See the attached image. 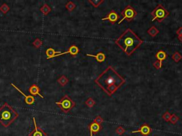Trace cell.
Wrapping results in <instances>:
<instances>
[{"instance_id": "cell-1", "label": "cell", "mask_w": 182, "mask_h": 136, "mask_svg": "<svg viewBox=\"0 0 182 136\" xmlns=\"http://www.w3.org/2000/svg\"><path fill=\"white\" fill-rule=\"evenodd\" d=\"M125 81L124 78L112 66L107 67L95 80V82L110 97L114 94Z\"/></svg>"}, {"instance_id": "cell-2", "label": "cell", "mask_w": 182, "mask_h": 136, "mask_svg": "<svg viewBox=\"0 0 182 136\" xmlns=\"http://www.w3.org/2000/svg\"><path fill=\"white\" fill-rule=\"evenodd\" d=\"M114 43L128 56H130L143 43V41L131 28H127Z\"/></svg>"}, {"instance_id": "cell-3", "label": "cell", "mask_w": 182, "mask_h": 136, "mask_svg": "<svg viewBox=\"0 0 182 136\" xmlns=\"http://www.w3.org/2000/svg\"><path fill=\"white\" fill-rule=\"evenodd\" d=\"M18 117V113L7 103L0 107V124L5 128L9 126Z\"/></svg>"}, {"instance_id": "cell-4", "label": "cell", "mask_w": 182, "mask_h": 136, "mask_svg": "<svg viewBox=\"0 0 182 136\" xmlns=\"http://www.w3.org/2000/svg\"><path fill=\"white\" fill-rule=\"evenodd\" d=\"M151 15L153 16L152 21H154V20H157L160 23L169 15V11H167L162 4H159L152 11Z\"/></svg>"}, {"instance_id": "cell-5", "label": "cell", "mask_w": 182, "mask_h": 136, "mask_svg": "<svg viewBox=\"0 0 182 136\" xmlns=\"http://www.w3.org/2000/svg\"><path fill=\"white\" fill-rule=\"evenodd\" d=\"M56 104L59 106L60 108L65 114L69 112L75 106V102L73 101L67 94L64 95L59 101H56Z\"/></svg>"}, {"instance_id": "cell-6", "label": "cell", "mask_w": 182, "mask_h": 136, "mask_svg": "<svg viewBox=\"0 0 182 136\" xmlns=\"http://www.w3.org/2000/svg\"><path fill=\"white\" fill-rule=\"evenodd\" d=\"M137 14V11H135L134 8H132L130 5L127 6L121 12L122 19L119 21L118 24H121L124 20H127V21H131L133 18H135Z\"/></svg>"}, {"instance_id": "cell-7", "label": "cell", "mask_w": 182, "mask_h": 136, "mask_svg": "<svg viewBox=\"0 0 182 136\" xmlns=\"http://www.w3.org/2000/svg\"><path fill=\"white\" fill-rule=\"evenodd\" d=\"M33 121H34V129L30 133L28 136H47V134L43 131L42 128L37 126L36 118L34 117H33Z\"/></svg>"}, {"instance_id": "cell-8", "label": "cell", "mask_w": 182, "mask_h": 136, "mask_svg": "<svg viewBox=\"0 0 182 136\" xmlns=\"http://www.w3.org/2000/svg\"><path fill=\"white\" fill-rule=\"evenodd\" d=\"M120 18V16L117 14L116 11H114V10H111L110 11L108 14L106 16V17H104V18H102L103 21H105V20H108L111 22V24H114Z\"/></svg>"}, {"instance_id": "cell-9", "label": "cell", "mask_w": 182, "mask_h": 136, "mask_svg": "<svg viewBox=\"0 0 182 136\" xmlns=\"http://www.w3.org/2000/svg\"><path fill=\"white\" fill-rule=\"evenodd\" d=\"M11 86H12L13 87H14V88L16 89L17 90V91H19V93H21V94H22L23 96L24 97V101H25V103L26 104H28V105H33V104H34V102H35V98H34V96H31V95H29V96H27L24 93H23V91H21V89H20L19 88H18V87H17V86L15 85L14 84H13V83H11Z\"/></svg>"}, {"instance_id": "cell-10", "label": "cell", "mask_w": 182, "mask_h": 136, "mask_svg": "<svg viewBox=\"0 0 182 136\" xmlns=\"http://www.w3.org/2000/svg\"><path fill=\"white\" fill-rule=\"evenodd\" d=\"M132 133H140L142 134V135L144 136H147L151 133V128L149 126V125L147 124H143L140 126V128H139L137 131H132Z\"/></svg>"}, {"instance_id": "cell-11", "label": "cell", "mask_w": 182, "mask_h": 136, "mask_svg": "<svg viewBox=\"0 0 182 136\" xmlns=\"http://www.w3.org/2000/svg\"><path fill=\"white\" fill-rule=\"evenodd\" d=\"M78 53H79V49H78V47H77L75 45H72L69 48H68V50L66 51V52L60 53H58V55H56V57H59L61 56V55H65V54H68V53L71 54L72 56H75V55H78Z\"/></svg>"}, {"instance_id": "cell-12", "label": "cell", "mask_w": 182, "mask_h": 136, "mask_svg": "<svg viewBox=\"0 0 182 136\" xmlns=\"http://www.w3.org/2000/svg\"><path fill=\"white\" fill-rule=\"evenodd\" d=\"M40 88L37 84H34L31 86V87L28 88V91L30 92V94H31V96H35V95H38L41 98L44 99V97H43V95H41V93H40Z\"/></svg>"}, {"instance_id": "cell-13", "label": "cell", "mask_w": 182, "mask_h": 136, "mask_svg": "<svg viewBox=\"0 0 182 136\" xmlns=\"http://www.w3.org/2000/svg\"><path fill=\"white\" fill-rule=\"evenodd\" d=\"M88 128H89L90 130V132L92 133L96 134L101 130V126H100V125H99V124H96V123L95 122H93L92 124L88 125Z\"/></svg>"}, {"instance_id": "cell-14", "label": "cell", "mask_w": 182, "mask_h": 136, "mask_svg": "<svg viewBox=\"0 0 182 136\" xmlns=\"http://www.w3.org/2000/svg\"><path fill=\"white\" fill-rule=\"evenodd\" d=\"M61 52H58V51H56L54 48H49L46 50V54L47 59H51V58H56V55H58V53H60Z\"/></svg>"}, {"instance_id": "cell-15", "label": "cell", "mask_w": 182, "mask_h": 136, "mask_svg": "<svg viewBox=\"0 0 182 136\" xmlns=\"http://www.w3.org/2000/svg\"><path fill=\"white\" fill-rule=\"evenodd\" d=\"M87 55H88V56L95 58L96 60H97V62H103L106 58L105 55L103 53H97V55H91V54H87Z\"/></svg>"}, {"instance_id": "cell-16", "label": "cell", "mask_w": 182, "mask_h": 136, "mask_svg": "<svg viewBox=\"0 0 182 136\" xmlns=\"http://www.w3.org/2000/svg\"><path fill=\"white\" fill-rule=\"evenodd\" d=\"M147 33H148V34L150 35V36L155 37L156 35L159 33V30L157 29L154 26H152L151 28H149V30L147 31Z\"/></svg>"}, {"instance_id": "cell-17", "label": "cell", "mask_w": 182, "mask_h": 136, "mask_svg": "<svg viewBox=\"0 0 182 136\" xmlns=\"http://www.w3.org/2000/svg\"><path fill=\"white\" fill-rule=\"evenodd\" d=\"M40 11H41V12L44 14V15L46 16V15H48V14H49L50 12H51V7H50L48 5V4H44V5H43L42 7H41V9H40Z\"/></svg>"}, {"instance_id": "cell-18", "label": "cell", "mask_w": 182, "mask_h": 136, "mask_svg": "<svg viewBox=\"0 0 182 136\" xmlns=\"http://www.w3.org/2000/svg\"><path fill=\"white\" fill-rule=\"evenodd\" d=\"M156 58L158 59V60L162 62L163 60H166V58H167V54H166V53L164 52V51H159L157 54H156Z\"/></svg>"}, {"instance_id": "cell-19", "label": "cell", "mask_w": 182, "mask_h": 136, "mask_svg": "<svg viewBox=\"0 0 182 136\" xmlns=\"http://www.w3.org/2000/svg\"><path fill=\"white\" fill-rule=\"evenodd\" d=\"M58 82L59 83L62 87H64V86H66L68 83V79L67 78L65 75H62L60 78H58Z\"/></svg>"}, {"instance_id": "cell-20", "label": "cell", "mask_w": 182, "mask_h": 136, "mask_svg": "<svg viewBox=\"0 0 182 136\" xmlns=\"http://www.w3.org/2000/svg\"><path fill=\"white\" fill-rule=\"evenodd\" d=\"M182 59V55L179 52H175L172 55V60L175 62H179Z\"/></svg>"}, {"instance_id": "cell-21", "label": "cell", "mask_w": 182, "mask_h": 136, "mask_svg": "<svg viewBox=\"0 0 182 136\" xmlns=\"http://www.w3.org/2000/svg\"><path fill=\"white\" fill-rule=\"evenodd\" d=\"M88 1L91 3L93 7H95V8L98 7L99 6H100V4H102V3L104 2V1H103V0H89Z\"/></svg>"}, {"instance_id": "cell-22", "label": "cell", "mask_w": 182, "mask_h": 136, "mask_svg": "<svg viewBox=\"0 0 182 136\" xmlns=\"http://www.w3.org/2000/svg\"><path fill=\"white\" fill-rule=\"evenodd\" d=\"M9 7L7 4H5V3L1 4V6L0 7V11H1L4 14H7V13L9 11Z\"/></svg>"}, {"instance_id": "cell-23", "label": "cell", "mask_w": 182, "mask_h": 136, "mask_svg": "<svg viewBox=\"0 0 182 136\" xmlns=\"http://www.w3.org/2000/svg\"><path fill=\"white\" fill-rule=\"evenodd\" d=\"M75 7L76 6H75V4L73 1H68L66 4V8L69 11H72L75 8Z\"/></svg>"}, {"instance_id": "cell-24", "label": "cell", "mask_w": 182, "mask_h": 136, "mask_svg": "<svg viewBox=\"0 0 182 136\" xmlns=\"http://www.w3.org/2000/svg\"><path fill=\"white\" fill-rule=\"evenodd\" d=\"M179 119V117L177 116L176 114H172V115L171 116V118H170L169 121L172 124H176L177 122H178Z\"/></svg>"}, {"instance_id": "cell-25", "label": "cell", "mask_w": 182, "mask_h": 136, "mask_svg": "<svg viewBox=\"0 0 182 136\" xmlns=\"http://www.w3.org/2000/svg\"><path fill=\"white\" fill-rule=\"evenodd\" d=\"M33 45H34L36 48H38L42 45V41H41V40L39 39V38H36V39L33 42Z\"/></svg>"}, {"instance_id": "cell-26", "label": "cell", "mask_w": 182, "mask_h": 136, "mask_svg": "<svg viewBox=\"0 0 182 136\" xmlns=\"http://www.w3.org/2000/svg\"><path fill=\"white\" fill-rule=\"evenodd\" d=\"M85 104H86L88 107H90V108H92V107L95 104V101L92 98H89L86 101H85Z\"/></svg>"}, {"instance_id": "cell-27", "label": "cell", "mask_w": 182, "mask_h": 136, "mask_svg": "<svg viewBox=\"0 0 182 136\" xmlns=\"http://www.w3.org/2000/svg\"><path fill=\"white\" fill-rule=\"evenodd\" d=\"M153 66L156 69H157V70H160V69L161 68V67H162V62L159 60L155 61V62L153 63Z\"/></svg>"}, {"instance_id": "cell-28", "label": "cell", "mask_w": 182, "mask_h": 136, "mask_svg": "<svg viewBox=\"0 0 182 136\" xmlns=\"http://www.w3.org/2000/svg\"><path fill=\"white\" fill-rule=\"evenodd\" d=\"M171 114H170V113L169 112H166L164 113V115L162 116V118L165 121H167V122H168V121H169L170 120V118H171Z\"/></svg>"}, {"instance_id": "cell-29", "label": "cell", "mask_w": 182, "mask_h": 136, "mask_svg": "<svg viewBox=\"0 0 182 136\" xmlns=\"http://www.w3.org/2000/svg\"><path fill=\"white\" fill-rule=\"evenodd\" d=\"M124 132H125V130H124V128L121 126H119L118 128L116 129V133H117V134H118L119 135H122Z\"/></svg>"}, {"instance_id": "cell-30", "label": "cell", "mask_w": 182, "mask_h": 136, "mask_svg": "<svg viewBox=\"0 0 182 136\" xmlns=\"http://www.w3.org/2000/svg\"><path fill=\"white\" fill-rule=\"evenodd\" d=\"M93 122L96 123V124H99V125H101L102 123L103 122V119L102 118L101 116H97L94 119V121H93Z\"/></svg>"}, {"instance_id": "cell-31", "label": "cell", "mask_w": 182, "mask_h": 136, "mask_svg": "<svg viewBox=\"0 0 182 136\" xmlns=\"http://www.w3.org/2000/svg\"><path fill=\"white\" fill-rule=\"evenodd\" d=\"M177 35H178V36L179 35H182V27H180L179 28L178 30H177Z\"/></svg>"}, {"instance_id": "cell-32", "label": "cell", "mask_w": 182, "mask_h": 136, "mask_svg": "<svg viewBox=\"0 0 182 136\" xmlns=\"http://www.w3.org/2000/svg\"><path fill=\"white\" fill-rule=\"evenodd\" d=\"M178 39H179V41H180V42L182 43V35H179Z\"/></svg>"}, {"instance_id": "cell-33", "label": "cell", "mask_w": 182, "mask_h": 136, "mask_svg": "<svg viewBox=\"0 0 182 136\" xmlns=\"http://www.w3.org/2000/svg\"><path fill=\"white\" fill-rule=\"evenodd\" d=\"M91 136H93V133H91Z\"/></svg>"}]
</instances>
